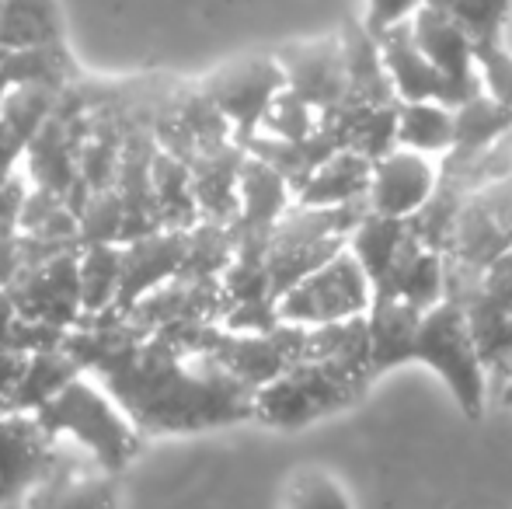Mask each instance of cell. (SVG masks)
<instances>
[{"instance_id":"obj_18","label":"cell","mask_w":512,"mask_h":509,"mask_svg":"<svg viewBox=\"0 0 512 509\" xmlns=\"http://www.w3.org/2000/svg\"><path fill=\"white\" fill-rule=\"evenodd\" d=\"M300 360H321L370 387L377 377H373L370 367V325H366V314L324 321V325H307Z\"/></svg>"},{"instance_id":"obj_1","label":"cell","mask_w":512,"mask_h":509,"mask_svg":"<svg viewBox=\"0 0 512 509\" xmlns=\"http://www.w3.org/2000/svg\"><path fill=\"white\" fill-rule=\"evenodd\" d=\"M39 426L53 440H70L88 450L95 468L122 471L143 450L147 436L129 422L119 401L105 391L91 374H74L56 394H49L42 405L32 408Z\"/></svg>"},{"instance_id":"obj_2","label":"cell","mask_w":512,"mask_h":509,"mask_svg":"<svg viewBox=\"0 0 512 509\" xmlns=\"http://www.w3.org/2000/svg\"><path fill=\"white\" fill-rule=\"evenodd\" d=\"M366 203L345 206H304L290 203L283 217L272 224L265 241V269H269L272 297L290 290L297 279L324 265L335 252L349 245V234L366 217Z\"/></svg>"},{"instance_id":"obj_24","label":"cell","mask_w":512,"mask_h":509,"mask_svg":"<svg viewBox=\"0 0 512 509\" xmlns=\"http://www.w3.org/2000/svg\"><path fill=\"white\" fill-rule=\"evenodd\" d=\"M60 11L56 0H0V49L56 46Z\"/></svg>"},{"instance_id":"obj_23","label":"cell","mask_w":512,"mask_h":509,"mask_svg":"<svg viewBox=\"0 0 512 509\" xmlns=\"http://www.w3.org/2000/svg\"><path fill=\"white\" fill-rule=\"evenodd\" d=\"M394 143L418 154L443 157L453 143V109L436 98L422 102H398V126H394Z\"/></svg>"},{"instance_id":"obj_28","label":"cell","mask_w":512,"mask_h":509,"mask_svg":"<svg viewBox=\"0 0 512 509\" xmlns=\"http://www.w3.org/2000/svg\"><path fill=\"white\" fill-rule=\"evenodd\" d=\"M317 129V109L307 105L300 95H293L290 88H279L272 95L269 109L262 112L258 133L272 136V140H304Z\"/></svg>"},{"instance_id":"obj_19","label":"cell","mask_w":512,"mask_h":509,"mask_svg":"<svg viewBox=\"0 0 512 509\" xmlns=\"http://www.w3.org/2000/svg\"><path fill=\"white\" fill-rule=\"evenodd\" d=\"M512 129V105H499L481 91L453 109V143L439 161L443 175H460L478 154H485L502 133Z\"/></svg>"},{"instance_id":"obj_3","label":"cell","mask_w":512,"mask_h":509,"mask_svg":"<svg viewBox=\"0 0 512 509\" xmlns=\"http://www.w3.org/2000/svg\"><path fill=\"white\" fill-rule=\"evenodd\" d=\"M366 391L370 387L363 381L321 360H293L255 391L251 419L272 429H304L310 422L359 405Z\"/></svg>"},{"instance_id":"obj_4","label":"cell","mask_w":512,"mask_h":509,"mask_svg":"<svg viewBox=\"0 0 512 509\" xmlns=\"http://www.w3.org/2000/svg\"><path fill=\"white\" fill-rule=\"evenodd\" d=\"M408 363H425L429 370H436L467 419L485 415L488 377L471 342V332H467L464 307H460L457 297L443 293V300L422 311L408 346Z\"/></svg>"},{"instance_id":"obj_8","label":"cell","mask_w":512,"mask_h":509,"mask_svg":"<svg viewBox=\"0 0 512 509\" xmlns=\"http://www.w3.org/2000/svg\"><path fill=\"white\" fill-rule=\"evenodd\" d=\"M60 443L46 436L32 408L0 398V503L32 499Z\"/></svg>"},{"instance_id":"obj_12","label":"cell","mask_w":512,"mask_h":509,"mask_svg":"<svg viewBox=\"0 0 512 509\" xmlns=\"http://www.w3.org/2000/svg\"><path fill=\"white\" fill-rule=\"evenodd\" d=\"M276 60L283 67V81L293 95H300L317 112L335 105L345 91V53L338 35L310 42H290L276 49Z\"/></svg>"},{"instance_id":"obj_32","label":"cell","mask_w":512,"mask_h":509,"mask_svg":"<svg viewBox=\"0 0 512 509\" xmlns=\"http://www.w3.org/2000/svg\"><path fill=\"white\" fill-rule=\"evenodd\" d=\"M28 356H32V349L14 346V342H0V398L4 401L11 398L14 387H18L21 377H25Z\"/></svg>"},{"instance_id":"obj_15","label":"cell","mask_w":512,"mask_h":509,"mask_svg":"<svg viewBox=\"0 0 512 509\" xmlns=\"http://www.w3.org/2000/svg\"><path fill=\"white\" fill-rule=\"evenodd\" d=\"M380 42V56H384V67H387V77L394 84V95L398 102H422V98H436L443 105H457L453 102V91L446 84V77L425 60V53L415 46L411 39V28L408 21H398L391 25L387 32L377 35Z\"/></svg>"},{"instance_id":"obj_20","label":"cell","mask_w":512,"mask_h":509,"mask_svg":"<svg viewBox=\"0 0 512 509\" xmlns=\"http://www.w3.org/2000/svg\"><path fill=\"white\" fill-rule=\"evenodd\" d=\"M338 39H342V53H345L342 95L363 98V102H373V105H398L394 84L384 67V56H380L377 35L366 32L363 21H345Z\"/></svg>"},{"instance_id":"obj_14","label":"cell","mask_w":512,"mask_h":509,"mask_svg":"<svg viewBox=\"0 0 512 509\" xmlns=\"http://www.w3.org/2000/svg\"><path fill=\"white\" fill-rule=\"evenodd\" d=\"M317 126L335 140L338 150H359L370 161L394 147L398 105H373L363 98L342 95L335 105L317 112Z\"/></svg>"},{"instance_id":"obj_17","label":"cell","mask_w":512,"mask_h":509,"mask_svg":"<svg viewBox=\"0 0 512 509\" xmlns=\"http://www.w3.org/2000/svg\"><path fill=\"white\" fill-rule=\"evenodd\" d=\"M241 161H244V147L237 140L199 150L189 161V182H192V199H196L199 220H216V224H230L234 220Z\"/></svg>"},{"instance_id":"obj_26","label":"cell","mask_w":512,"mask_h":509,"mask_svg":"<svg viewBox=\"0 0 512 509\" xmlns=\"http://www.w3.org/2000/svg\"><path fill=\"white\" fill-rule=\"evenodd\" d=\"M77 279H81V311H108L119 290V241H88L77 248Z\"/></svg>"},{"instance_id":"obj_9","label":"cell","mask_w":512,"mask_h":509,"mask_svg":"<svg viewBox=\"0 0 512 509\" xmlns=\"http://www.w3.org/2000/svg\"><path fill=\"white\" fill-rule=\"evenodd\" d=\"M436 178H439V161L394 143L370 168L366 210L405 220L429 199V192L436 189Z\"/></svg>"},{"instance_id":"obj_5","label":"cell","mask_w":512,"mask_h":509,"mask_svg":"<svg viewBox=\"0 0 512 509\" xmlns=\"http://www.w3.org/2000/svg\"><path fill=\"white\" fill-rule=\"evenodd\" d=\"M370 300V276L356 262V255L342 248L314 272H307L304 279H297L286 293H279L276 314L279 321H293V325H324V321L366 314Z\"/></svg>"},{"instance_id":"obj_16","label":"cell","mask_w":512,"mask_h":509,"mask_svg":"<svg viewBox=\"0 0 512 509\" xmlns=\"http://www.w3.org/2000/svg\"><path fill=\"white\" fill-rule=\"evenodd\" d=\"M446 293V265L443 252L425 248L415 234H405L398 255H394L387 276L373 286V297H398L405 304L429 311L436 300H443Z\"/></svg>"},{"instance_id":"obj_11","label":"cell","mask_w":512,"mask_h":509,"mask_svg":"<svg viewBox=\"0 0 512 509\" xmlns=\"http://www.w3.org/2000/svg\"><path fill=\"white\" fill-rule=\"evenodd\" d=\"M185 255V231L157 227L140 238L119 241V290H115V311H129L143 293L161 286L164 279L178 276Z\"/></svg>"},{"instance_id":"obj_25","label":"cell","mask_w":512,"mask_h":509,"mask_svg":"<svg viewBox=\"0 0 512 509\" xmlns=\"http://www.w3.org/2000/svg\"><path fill=\"white\" fill-rule=\"evenodd\" d=\"M408 234V224L401 217H384V213H366L349 234V252L356 255V262L363 265V272L370 276V286H377L387 276L394 255H398L401 241Z\"/></svg>"},{"instance_id":"obj_22","label":"cell","mask_w":512,"mask_h":509,"mask_svg":"<svg viewBox=\"0 0 512 509\" xmlns=\"http://www.w3.org/2000/svg\"><path fill=\"white\" fill-rule=\"evenodd\" d=\"M150 192H154L161 227L185 231V227H192L199 220L196 199H192L189 164L161 147L154 150V161H150Z\"/></svg>"},{"instance_id":"obj_34","label":"cell","mask_w":512,"mask_h":509,"mask_svg":"<svg viewBox=\"0 0 512 509\" xmlns=\"http://www.w3.org/2000/svg\"><path fill=\"white\" fill-rule=\"evenodd\" d=\"M499 394H502V405H509V408H512V374H509V381L502 384V391H499Z\"/></svg>"},{"instance_id":"obj_29","label":"cell","mask_w":512,"mask_h":509,"mask_svg":"<svg viewBox=\"0 0 512 509\" xmlns=\"http://www.w3.org/2000/svg\"><path fill=\"white\" fill-rule=\"evenodd\" d=\"M474 70H478L481 91L492 102L512 105V53L502 39L474 42Z\"/></svg>"},{"instance_id":"obj_6","label":"cell","mask_w":512,"mask_h":509,"mask_svg":"<svg viewBox=\"0 0 512 509\" xmlns=\"http://www.w3.org/2000/svg\"><path fill=\"white\" fill-rule=\"evenodd\" d=\"M199 91L220 109V116L230 123V136L244 147V140L258 133L262 112L269 109L272 95L286 88L283 67L276 53H244L234 60L209 70L203 81H196Z\"/></svg>"},{"instance_id":"obj_30","label":"cell","mask_w":512,"mask_h":509,"mask_svg":"<svg viewBox=\"0 0 512 509\" xmlns=\"http://www.w3.org/2000/svg\"><path fill=\"white\" fill-rule=\"evenodd\" d=\"M286 503L290 506H345V492L331 482L321 471H304L290 482V492H286Z\"/></svg>"},{"instance_id":"obj_7","label":"cell","mask_w":512,"mask_h":509,"mask_svg":"<svg viewBox=\"0 0 512 509\" xmlns=\"http://www.w3.org/2000/svg\"><path fill=\"white\" fill-rule=\"evenodd\" d=\"M77 248H63V252L28 265L25 272H18L4 286L18 318L60 328V332H67V328H74L81 321L84 311H81V279H77Z\"/></svg>"},{"instance_id":"obj_27","label":"cell","mask_w":512,"mask_h":509,"mask_svg":"<svg viewBox=\"0 0 512 509\" xmlns=\"http://www.w3.org/2000/svg\"><path fill=\"white\" fill-rule=\"evenodd\" d=\"M450 21H457L474 42L502 39L512 14V0H422Z\"/></svg>"},{"instance_id":"obj_33","label":"cell","mask_w":512,"mask_h":509,"mask_svg":"<svg viewBox=\"0 0 512 509\" xmlns=\"http://www.w3.org/2000/svg\"><path fill=\"white\" fill-rule=\"evenodd\" d=\"M488 269H492V272H499V276H506V279H512V241H509L506 248H502L499 258H495V262L488 265Z\"/></svg>"},{"instance_id":"obj_13","label":"cell","mask_w":512,"mask_h":509,"mask_svg":"<svg viewBox=\"0 0 512 509\" xmlns=\"http://www.w3.org/2000/svg\"><path fill=\"white\" fill-rule=\"evenodd\" d=\"M293 203L286 178L269 161L244 150L241 171H237V213L230 220L234 241H269V231L283 210Z\"/></svg>"},{"instance_id":"obj_31","label":"cell","mask_w":512,"mask_h":509,"mask_svg":"<svg viewBox=\"0 0 512 509\" xmlns=\"http://www.w3.org/2000/svg\"><path fill=\"white\" fill-rule=\"evenodd\" d=\"M418 4L422 0H366V18H363L366 32L380 35L391 25H398V21H408Z\"/></svg>"},{"instance_id":"obj_21","label":"cell","mask_w":512,"mask_h":509,"mask_svg":"<svg viewBox=\"0 0 512 509\" xmlns=\"http://www.w3.org/2000/svg\"><path fill=\"white\" fill-rule=\"evenodd\" d=\"M373 161L359 150H335L328 154L304 182V189L293 196V203L304 206H345L366 203Z\"/></svg>"},{"instance_id":"obj_10","label":"cell","mask_w":512,"mask_h":509,"mask_svg":"<svg viewBox=\"0 0 512 509\" xmlns=\"http://www.w3.org/2000/svg\"><path fill=\"white\" fill-rule=\"evenodd\" d=\"M411 28V39L415 46L425 53V60L446 77L453 91V102H467V98L481 95V81H478V70H474V39L450 21L446 14H439L436 7L429 4H418L415 14L408 18ZM453 105V109H457Z\"/></svg>"}]
</instances>
